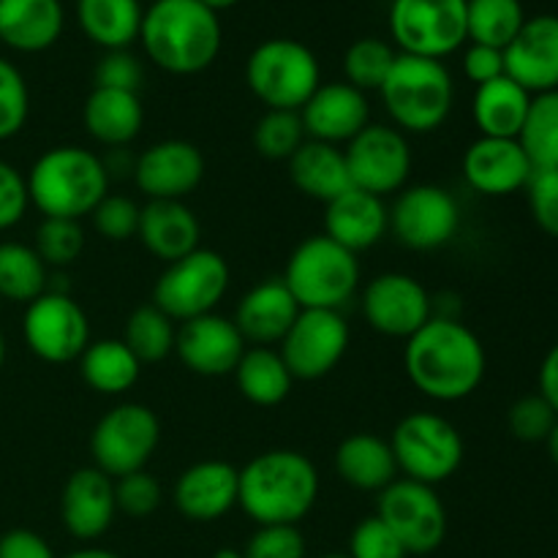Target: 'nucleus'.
<instances>
[{"mask_svg":"<svg viewBox=\"0 0 558 558\" xmlns=\"http://www.w3.org/2000/svg\"><path fill=\"white\" fill-rule=\"evenodd\" d=\"M403 368L425 398L456 403L480 390L488 371V354L463 322L434 316L407 341Z\"/></svg>","mask_w":558,"mask_h":558,"instance_id":"obj_1","label":"nucleus"},{"mask_svg":"<svg viewBox=\"0 0 558 558\" xmlns=\"http://www.w3.org/2000/svg\"><path fill=\"white\" fill-rule=\"evenodd\" d=\"M319 499V472L298 450H267L240 469L238 505L256 526H298Z\"/></svg>","mask_w":558,"mask_h":558,"instance_id":"obj_2","label":"nucleus"},{"mask_svg":"<svg viewBox=\"0 0 558 558\" xmlns=\"http://www.w3.org/2000/svg\"><path fill=\"white\" fill-rule=\"evenodd\" d=\"M140 41L153 65L174 76L202 74L221 52V22L199 0H153Z\"/></svg>","mask_w":558,"mask_h":558,"instance_id":"obj_3","label":"nucleus"},{"mask_svg":"<svg viewBox=\"0 0 558 558\" xmlns=\"http://www.w3.org/2000/svg\"><path fill=\"white\" fill-rule=\"evenodd\" d=\"M27 194L44 218L80 221L109 194V169L80 145L49 147L27 172Z\"/></svg>","mask_w":558,"mask_h":558,"instance_id":"obj_4","label":"nucleus"},{"mask_svg":"<svg viewBox=\"0 0 558 558\" xmlns=\"http://www.w3.org/2000/svg\"><path fill=\"white\" fill-rule=\"evenodd\" d=\"M379 96L398 131L434 134L450 118L456 82L441 60L398 52Z\"/></svg>","mask_w":558,"mask_h":558,"instance_id":"obj_5","label":"nucleus"},{"mask_svg":"<svg viewBox=\"0 0 558 558\" xmlns=\"http://www.w3.org/2000/svg\"><path fill=\"white\" fill-rule=\"evenodd\" d=\"M281 281L300 308L341 311L360 287L357 254L327 234H314L292 251Z\"/></svg>","mask_w":558,"mask_h":558,"instance_id":"obj_6","label":"nucleus"},{"mask_svg":"<svg viewBox=\"0 0 558 558\" xmlns=\"http://www.w3.org/2000/svg\"><path fill=\"white\" fill-rule=\"evenodd\" d=\"M245 85L267 109L300 112L322 85L319 60L294 38H267L245 60Z\"/></svg>","mask_w":558,"mask_h":558,"instance_id":"obj_7","label":"nucleus"},{"mask_svg":"<svg viewBox=\"0 0 558 558\" xmlns=\"http://www.w3.org/2000/svg\"><path fill=\"white\" fill-rule=\"evenodd\" d=\"M398 472L425 485L450 480L463 463V436L447 417L434 412L407 414L390 436Z\"/></svg>","mask_w":558,"mask_h":558,"instance_id":"obj_8","label":"nucleus"},{"mask_svg":"<svg viewBox=\"0 0 558 558\" xmlns=\"http://www.w3.org/2000/svg\"><path fill=\"white\" fill-rule=\"evenodd\" d=\"M232 270L218 251L196 248L194 254L169 262L153 289V305L161 308L174 325L216 311L227 294Z\"/></svg>","mask_w":558,"mask_h":558,"instance_id":"obj_9","label":"nucleus"},{"mask_svg":"<svg viewBox=\"0 0 558 558\" xmlns=\"http://www.w3.org/2000/svg\"><path fill=\"white\" fill-rule=\"evenodd\" d=\"M387 22L403 54L445 60L469 41L466 0H392Z\"/></svg>","mask_w":558,"mask_h":558,"instance_id":"obj_10","label":"nucleus"},{"mask_svg":"<svg viewBox=\"0 0 558 558\" xmlns=\"http://www.w3.org/2000/svg\"><path fill=\"white\" fill-rule=\"evenodd\" d=\"M161 441V423L145 403L109 409L90 434L93 466L112 480L142 472Z\"/></svg>","mask_w":558,"mask_h":558,"instance_id":"obj_11","label":"nucleus"},{"mask_svg":"<svg viewBox=\"0 0 558 558\" xmlns=\"http://www.w3.org/2000/svg\"><path fill=\"white\" fill-rule=\"evenodd\" d=\"M376 515L401 539L409 556H428L447 537V510L434 485L396 480L379 494Z\"/></svg>","mask_w":558,"mask_h":558,"instance_id":"obj_12","label":"nucleus"},{"mask_svg":"<svg viewBox=\"0 0 558 558\" xmlns=\"http://www.w3.org/2000/svg\"><path fill=\"white\" fill-rule=\"evenodd\" d=\"M22 336L38 360L52 365L74 363L90 343V322L69 292H44L27 303Z\"/></svg>","mask_w":558,"mask_h":558,"instance_id":"obj_13","label":"nucleus"},{"mask_svg":"<svg viewBox=\"0 0 558 558\" xmlns=\"http://www.w3.org/2000/svg\"><path fill=\"white\" fill-rule=\"evenodd\" d=\"M352 189L381 196L407 189L412 174V147L396 125L368 123L343 150Z\"/></svg>","mask_w":558,"mask_h":558,"instance_id":"obj_14","label":"nucleus"},{"mask_svg":"<svg viewBox=\"0 0 558 558\" xmlns=\"http://www.w3.org/2000/svg\"><path fill=\"white\" fill-rule=\"evenodd\" d=\"M349 336L341 311L300 308L278 352L294 379L316 381L338 368L349 349Z\"/></svg>","mask_w":558,"mask_h":558,"instance_id":"obj_15","label":"nucleus"},{"mask_svg":"<svg viewBox=\"0 0 558 558\" xmlns=\"http://www.w3.org/2000/svg\"><path fill=\"white\" fill-rule=\"evenodd\" d=\"M461 227V207L441 185H412L398 191L390 207V232L403 248L436 251L452 243Z\"/></svg>","mask_w":558,"mask_h":558,"instance_id":"obj_16","label":"nucleus"},{"mask_svg":"<svg viewBox=\"0 0 558 558\" xmlns=\"http://www.w3.org/2000/svg\"><path fill=\"white\" fill-rule=\"evenodd\" d=\"M363 316L371 330L387 338H409L434 319V303L423 283L407 272H381L363 292Z\"/></svg>","mask_w":558,"mask_h":558,"instance_id":"obj_17","label":"nucleus"},{"mask_svg":"<svg viewBox=\"0 0 558 558\" xmlns=\"http://www.w3.org/2000/svg\"><path fill=\"white\" fill-rule=\"evenodd\" d=\"M174 354L196 376H229L245 354V341L238 325L221 314H205L183 322L174 336Z\"/></svg>","mask_w":558,"mask_h":558,"instance_id":"obj_18","label":"nucleus"},{"mask_svg":"<svg viewBox=\"0 0 558 558\" xmlns=\"http://www.w3.org/2000/svg\"><path fill=\"white\" fill-rule=\"evenodd\" d=\"M205 178V156L185 140H163L147 147L134 163L136 189L147 199L183 202Z\"/></svg>","mask_w":558,"mask_h":558,"instance_id":"obj_19","label":"nucleus"},{"mask_svg":"<svg viewBox=\"0 0 558 558\" xmlns=\"http://www.w3.org/2000/svg\"><path fill=\"white\" fill-rule=\"evenodd\" d=\"M505 74L532 96L558 90V16L539 14L523 22L505 47Z\"/></svg>","mask_w":558,"mask_h":558,"instance_id":"obj_20","label":"nucleus"},{"mask_svg":"<svg viewBox=\"0 0 558 558\" xmlns=\"http://www.w3.org/2000/svg\"><path fill=\"white\" fill-rule=\"evenodd\" d=\"M308 140L327 145H349L371 123V107L363 90L349 82H327L300 109Z\"/></svg>","mask_w":558,"mask_h":558,"instance_id":"obj_21","label":"nucleus"},{"mask_svg":"<svg viewBox=\"0 0 558 558\" xmlns=\"http://www.w3.org/2000/svg\"><path fill=\"white\" fill-rule=\"evenodd\" d=\"M118 515L114 505V480L101 469H76L60 494V518L65 532L82 543L104 537Z\"/></svg>","mask_w":558,"mask_h":558,"instance_id":"obj_22","label":"nucleus"},{"mask_svg":"<svg viewBox=\"0 0 558 558\" xmlns=\"http://www.w3.org/2000/svg\"><path fill=\"white\" fill-rule=\"evenodd\" d=\"M463 180L483 196H510L526 189L534 167L518 140L480 136L463 153Z\"/></svg>","mask_w":558,"mask_h":558,"instance_id":"obj_23","label":"nucleus"},{"mask_svg":"<svg viewBox=\"0 0 558 558\" xmlns=\"http://www.w3.org/2000/svg\"><path fill=\"white\" fill-rule=\"evenodd\" d=\"M240 469L227 461H199L174 483V507L194 523L221 521L238 505Z\"/></svg>","mask_w":558,"mask_h":558,"instance_id":"obj_24","label":"nucleus"},{"mask_svg":"<svg viewBox=\"0 0 558 558\" xmlns=\"http://www.w3.org/2000/svg\"><path fill=\"white\" fill-rule=\"evenodd\" d=\"M298 314L300 305L287 289V283L281 278H267L243 294L232 322L238 325L245 343L272 347V343L283 341Z\"/></svg>","mask_w":558,"mask_h":558,"instance_id":"obj_25","label":"nucleus"},{"mask_svg":"<svg viewBox=\"0 0 558 558\" xmlns=\"http://www.w3.org/2000/svg\"><path fill=\"white\" fill-rule=\"evenodd\" d=\"M390 229V210L381 196L349 189L325 205V234L352 254L374 248Z\"/></svg>","mask_w":558,"mask_h":558,"instance_id":"obj_26","label":"nucleus"},{"mask_svg":"<svg viewBox=\"0 0 558 558\" xmlns=\"http://www.w3.org/2000/svg\"><path fill=\"white\" fill-rule=\"evenodd\" d=\"M136 238L156 259L169 265L199 248L202 227L185 202L147 199V205L140 207Z\"/></svg>","mask_w":558,"mask_h":558,"instance_id":"obj_27","label":"nucleus"},{"mask_svg":"<svg viewBox=\"0 0 558 558\" xmlns=\"http://www.w3.org/2000/svg\"><path fill=\"white\" fill-rule=\"evenodd\" d=\"M60 0H0V41L16 52H44L63 33Z\"/></svg>","mask_w":558,"mask_h":558,"instance_id":"obj_28","label":"nucleus"},{"mask_svg":"<svg viewBox=\"0 0 558 558\" xmlns=\"http://www.w3.org/2000/svg\"><path fill=\"white\" fill-rule=\"evenodd\" d=\"M287 163L294 189L308 196V199L325 202L327 205V202H332L336 196L347 194L352 189L347 156L336 145L305 140L303 147Z\"/></svg>","mask_w":558,"mask_h":558,"instance_id":"obj_29","label":"nucleus"},{"mask_svg":"<svg viewBox=\"0 0 558 558\" xmlns=\"http://www.w3.org/2000/svg\"><path fill=\"white\" fill-rule=\"evenodd\" d=\"M87 134L107 147H123L140 136L145 123L140 93L109 90V87H93L82 107Z\"/></svg>","mask_w":558,"mask_h":558,"instance_id":"obj_30","label":"nucleus"},{"mask_svg":"<svg viewBox=\"0 0 558 558\" xmlns=\"http://www.w3.org/2000/svg\"><path fill=\"white\" fill-rule=\"evenodd\" d=\"M336 472L357 490H381L398 480V463L390 441L376 434H352L338 445Z\"/></svg>","mask_w":558,"mask_h":558,"instance_id":"obj_31","label":"nucleus"},{"mask_svg":"<svg viewBox=\"0 0 558 558\" xmlns=\"http://www.w3.org/2000/svg\"><path fill=\"white\" fill-rule=\"evenodd\" d=\"M532 93L523 90L510 76H499L477 87L472 101V118L477 123L480 136L494 140H518L526 120Z\"/></svg>","mask_w":558,"mask_h":558,"instance_id":"obj_32","label":"nucleus"},{"mask_svg":"<svg viewBox=\"0 0 558 558\" xmlns=\"http://www.w3.org/2000/svg\"><path fill=\"white\" fill-rule=\"evenodd\" d=\"M140 0H76V22L96 47L129 49L142 31Z\"/></svg>","mask_w":558,"mask_h":558,"instance_id":"obj_33","label":"nucleus"},{"mask_svg":"<svg viewBox=\"0 0 558 558\" xmlns=\"http://www.w3.org/2000/svg\"><path fill=\"white\" fill-rule=\"evenodd\" d=\"M234 379H238V387L245 401L265 409L287 401L294 385V376L289 374L281 352L272 347L245 349L238 368H234Z\"/></svg>","mask_w":558,"mask_h":558,"instance_id":"obj_34","label":"nucleus"},{"mask_svg":"<svg viewBox=\"0 0 558 558\" xmlns=\"http://www.w3.org/2000/svg\"><path fill=\"white\" fill-rule=\"evenodd\" d=\"M80 374L90 390L101 396H123L140 379L142 363L125 347L123 338H101V341L87 343L82 352Z\"/></svg>","mask_w":558,"mask_h":558,"instance_id":"obj_35","label":"nucleus"},{"mask_svg":"<svg viewBox=\"0 0 558 558\" xmlns=\"http://www.w3.org/2000/svg\"><path fill=\"white\" fill-rule=\"evenodd\" d=\"M47 292V265L33 245L5 240L0 243V300L33 303Z\"/></svg>","mask_w":558,"mask_h":558,"instance_id":"obj_36","label":"nucleus"},{"mask_svg":"<svg viewBox=\"0 0 558 558\" xmlns=\"http://www.w3.org/2000/svg\"><path fill=\"white\" fill-rule=\"evenodd\" d=\"M526 22L521 0H466V33L472 44L505 52Z\"/></svg>","mask_w":558,"mask_h":558,"instance_id":"obj_37","label":"nucleus"},{"mask_svg":"<svg viewBox=\"0 0 558 558\" xmlns=\"http://www.w3.org/2000/svg\"><path fill=\"white\" fill-rule=\"evenodd\" d=\"M518 142L534 169H558V90L532 96Z\"/></svg>","mask_w":558,"mask_h":558,"instance_id":"obj_38","label":"nucleus"},{"mask_svg":"<svg viewBox=\"0 0 558 558\" xmlns=\"http://www.w3.org/2000/svg\"><path fill=\"white\" fill-rule=\"evenodd\" d=\"M174 336L178 327L156 305H140L125 322L123 343L134 352L142 365H153L167 360L174 352Z\"/></svg>","mask_w":558,"mask_h":558,"instance_id":"obj_39","label":"nucleus"},{"mask_svg":"<svg viewBox=\"0 0 558 558\" xmlns=\"http://www.w3.org/2000/svg\"><path fill=\"white\" fill-rule=\"evenodd\" d=\"M396 58V49L387 41H381V38H357L347 49V54H343V74H347L349 85L357 87V90H379Z\"/></svg>","mask_w":558,"mask_h":558,"instance_id":"obj_40","label":"nucleus"},{"mask_svg":"<svg viewBox=\"0 0 558 558\" xmlns=\"http://www.w3.org/2000/svg\"><path fill=\"white\" fill-rule=\"evenodd\" d=\"M305 140L308 136H305L300 112H289V109H267L254 129L256 150L270 161H289Z\"/></svg>","mask_w":558,"mask_h":558,"instance_id":"obj_41","label":"nucleus"},{"mask_svg":"<svg viewBox=\"0 0 558 558\" xmlns=\"http://www.w3.org/2000/svg\"><path fill=\"white\" fill-rule=\"evenodd\" d=\"M36 254L47 267H69L85 251V232L71 218H44L36 229Z\"/></svg>","mask_w":558,"mask_h":558,"instance_id":"obj_42","label":"nucleus"},{"mask_svg":"<svg viewBox=\"0 0 558 558\" xmlns=\"http://www.w3.org/2000/svg\"><path fill=\"white\" fill-rule=\"evenodd\" d=\"M31 114V93L22 71L0 58V142L20 134Z\"/></svg>","mask_w":558,"mask_h":558,"instance_id":"obj_43","label":"nucleus"},{"mask_svg":"<svg viewBox=\"0 0 558 558\" xmlns=\"http://www.w3.org/2000/svg\"><path fill=\"white\" fill-rule=\"evenodd\" d=\"M558 423V414L550 409V403L545 401L539 392L534 396L518 398L515 403L507 412V425H510V434L518 441H529V445H537L545 441Z\"/></svg>","mask_w":558,"mask_h":558,"instance_id":"obj_44","label":"nucleus"},{"mask_svg":"<svg viewBox=\"0 0 558 558\" xmlns=\"http://www.w3.org/2000/svg\"><path fill=\"white\" fill-rule=\"evenodd\" d=\"M163 488L150 472H134L114 480V505L129 518H147L161 507Z\"/></svg>","mask_w":558,"mask_h":558,"instance_id":"obj_45","label":"nucleus"},{"mask_svg":"<svg viewBox=\"0 0 558 558\" xmlns=\"http://www.w3.org/2000/svg\"><path fill=\"white\" fill-rule=\"evenodd\" d=\"M93 227L101 238H107L109 243H123V240L136 238V229H140V205L129 196L120 194H107L96 205V210L90 213Z\"/></svg>","mask_w":558,"mask_h":558,"instance_id":"obj_46","label":"nucleus"},{"mask_svg":"<svg viewBox=\"0 0 558 558\" xmlns=\"http://www.w3.org/2000/svg\"><path fill=\"white\" fill-rule=\"evenodd\" d=\"M349 558H409L401 539L379 515L363 518L349 539Z\"/></svg>","mask_w":558,"mask_h":558,"instance_id":"obj_47","label":"nucleus"},{"mask_svg":"<svg viewBox=\"0 0 558 558\" xmlns=\"http://www.w3.org/2000/svg\"><path fill=\"white\" fill-rule=\"evenodd\" d=\"M523 191L534 223L550 238H558V169H534Z\"/></svg>","mask_w":558,"mask_h":558,"instance_id":"obj_48","label":"nucleus"},{"mask_svg":"<svg viewBox=\"0 0 558 558\" xmlns=\"http://www.w3.org/2000/svg\"><path fill=\"white\" fill-rule=\"evenodd\" d=\"M245 558H305V537L298 526H256L243 550Z\"/></svg>","mask_w":558,"mask_h":558,"instance_id":"obj_49","label":"nucleus"},{"mask_svg":"<svg viewBox=\"0 0 558 558\" xmlns=\"http://www.w3.org/2000/svg\"><path fill=\"white\" fill-rule=\"evenodd\" d=\"M96 87H109V90L140 93L142 85V63L129 52V49H112L96 63Z\"/></svg>","mask_w":558,"mask_h":558,"instance_id":"obj_50","label":"nucleus"},{"mask_svg":"<svg viewBox=\"0 0 558 558\" xmlns=\"http://www.w3.org/2000/svg\"><path fill=\"white\" fill-rule=\"evenodd\" d=\"M31 207L27 178L9 161H0V232L14 229Z\"/></svg>","mask_w":558,"mask_h":558,"instance_id":"obj_51","label":"nucleus"},{"mask_svg":"<svg viewBox=\"0 0 558 558\" xmlns=\"http://www.w3.org/2000/svg\"><path fill=\"white\" fill-rule=\"evenodd\" d=\"M463 74L477 87L490 80H499V76H505V52L485 47V44H469L466 52H463Z\"/></svg>","mask_w":558,"mask_h":558,"instance_id":"obj_52","label":"nucleus"},{"mask_svg":"<svg viewBox=\"0 0 558 558\" xmlns=\"http://www.w3.org/2000/svg\"><path fill=\"white\" fill-rule=\"evenodd\" d=\"M0 558H58L41 534L31 529H11L0 537Z\"/></svg>","mask_w":558,"mask_h":558,"instance_id":"obj_53","label":"nucleus"},{"mask_svg":"<svg viewBox=\"0 0 558 558\" xmlns=\"http://www.w3.org/2000/svg\"><path fill=\"white\" fill-rule=\"evenodd\" d=\"M537 392L550 403V409L558 414V343L548 349V354H545L543 363H539Z\"/></svg>","mask_w":558,"mask_h":558,"instance_id":"obj_54","label":"nucleus"},{"mask_svg":"<svg viewBox=\"0 0 558 558\" xmlns=\"http://www.w3.org/2000/svg\"><path fill=\"white\" fill-rule=\"evenodd\" d=\"M63 558H120V556L112 554V550H107V548H80Z\"/></svg>","mask_w":558,"mask_h":558,"instance_id":"obj_55","label":"nucleus"},{"mask_svg":"<svg viewBox=\"0 0 558 558\" xmlns=\"http://www.w3.org/2000/svg\"><path fill=\"white\" fill-rule=\"evenodd\" d=\"M545 445H548L550 461H554V466L558 469V423L554 425V430H550L548 439H545Z\"/></svg>","mask_w":558,"mask_h":558,"instance_id":"obj_56","label":"nucleus"},{"mask_svg":"<svg viewBox=\"0 0 558 558\" xmlns=\"http://www.w3.org/2000/svg\"><path fill=\"white\" fill-rule=\"evenodd\" d=\"M199 3H205L207 9H210V11H216V14H218V11H223V9H232V5H238L240 0H199Z\"/></svg>","mask_w":558,"mask_h":558,"instance_id":"obj_57","label":"nucleus"},{"mask_svg":"<svg viewBox=\"0 0 558 558\" xmlns=\"http://www.w3.org/2000/svg\"><path fill=\"white\" fill-rule=\"evenodd\" d=\"M210 558H245V556H243V550H238V548H218Z\"/></svg>","mask_w":558,"mask_h":558,"instance_id":"obj_58","label":"nucleus"},{"mask_svg":"<svg viewBox=\"0 0 558 558\" xmlns=\"http://www.w3.org/2000/svg\"><path fill=\"white\" fill-rule=\"evenodd\" d=\"M3 363H5V338L3 332H0V368H3Z\"/></svg>","mask_w":558,"mask_h":558,"instance_id":"obj_59","label":"nucleus"},{"mask_svg":"<svg viewBox=\"0 0 558 558\" xmlns=\"http://www.w3.org/2000/svg\"><path fill=\"white\" fill-rule=\"evenodd\" d=\"M322 558H349L347 554H327V556H322Z\"/></svg>","mask_w":558,"mask_h":558,"instance_id":"obj_60","label":"nucleus"},{"mask_svg":"<svg viewBox=\"0 0 558 558\" xmlns=\"http://www.w3.org/2000/svg\"><path fill=\"white\" fill-rule=\"evenodd\" d=\"M0 47H3V41H0Z\"/></svg>","mask_w":558,"mask_h":558,"instance_id":"obj_61","label":"nucleus"}]
</instances>
